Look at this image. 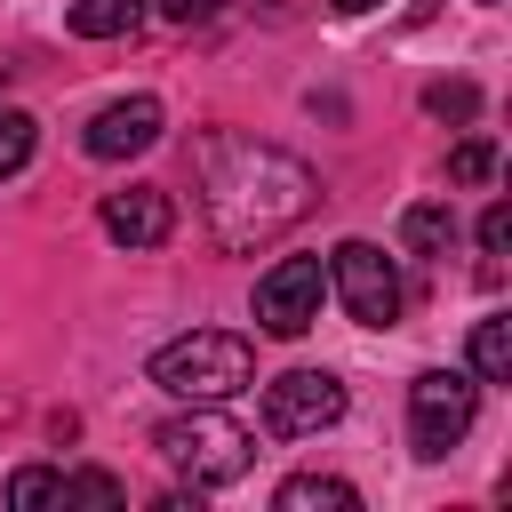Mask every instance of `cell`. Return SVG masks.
Returning a JSON list of instances; mask_svg holds the SVG:
<instances>
[{
  "label": "cell",
  "instance_id": "21",
  "mask_svg": "<svg viewBox=\"0 0 512 512\" xmlns=\"http://www.w3.org/2000/svg\"><path fill=\"white\" fill-rule=\"evenodd\" d=\"M368 8H376V0H336V16H368Z\"/></svg>",
  "mask_w": 512,
  "mask_h": 512
},
{
  "label": "cell",
  "instance_id": "14",
  "mask_svg": "<svg viewBox=\"0 0 512 512\" xmlns=\"http://www.w3.org/2000/svg\"><path fill=\"white\" fill-rule=\"evenodd\" d=\"M32 144H40V120L32 112H0V184L32 160Z\"/></svg>",
  "mask_w": 512,
  "mask_h": 512
},
{
  "label": "cell",
  "instance_id": "1",
  "mask_svg": "<svg viewBox=\"0 0 512 512\" xmlns=\"http://www.w3.org/2000/svg\"><path fill=\"white\" fill-rule=\"evenodd\" d=\"M200 208L224 248H264L312 208V168L256 136H200Z\"/></svg>",
  "mask_w": 512,
  "mask_h": 512
},
{
  "label": "cell",
  "instance_id": "19",
  "mask_svg": "<svg viewBox=\"0 0 512 512\" xmlns=\"http://www.w3.org/2000/svg\"><path fill=\"white\" fill-rule=\"evenodd\" d=\"M480 248H488V256L512 248V208H504V200H488V216H480Z\"/></svg>",
  "mask_w": 512,
  "mask_h": 512
},
{
  "label": "cell",
  "instance_id": "12",
  "mask_svg": "<svg viewBox=\"0 0 512 512\" xmlns=\"http://www.w3.org/2000/svg\"><path fill=\"white\" fill-rule=\"evenodd\" d=\"M472 376L480 384H512V320L504 312L472 320Z\"/></svg>",
  "mask_w": 512,
  "mask_h": 512
},
{
  "label": "cell",
  "instance_id": "3",
  "mask_svg": "<svg viewBox=\"0 0 512 512\" xmlns=\"http://www.w3.org/2000/svg\"><path fill=\"white\" fill-rule=\"evenodd\" d=\"M152 448H160L192 488H224V480H240V472L256 464V440H248L232 416H216V400H192V416H168V424L152 432Z\"/></svg>",
  "mask_w": 512,
  "mask_h": 512
},
{
  "label": "cell",
  "instance_id": "9",
  "mask_svg": "<svg viewBox=\"0 0 512 512\" xmlns=\"http://www.w3.org/2000/svg\"><path fill=\"white\" fill-rule=\"evenodd\" d=\"M168 232H176V208H168L160 184H128V192L104 200V240H120V248H160Z\"/></svg>",
  "mask_w": 512,
  "mask_h": 512
},
{
  "label": "cell",
  "instance_id": "11",
  "mask_svg": "<svg viewBox=\"0 0 512 512\" xmlns=\"http://www.w3.org/2000/svg\"><path fill=\"white\" fill-rule=\"evenodd\" d=\"M448 240H456V208L448 200H416L400 216V248L408 256H448Z\"/></svg>",
  "mask_w": 512,
  "mask_h": 512
},
{
  "label": "cell",
  "instance_id": "16",
  "mask_svg": "<svg viewBox=\"0 0 512 512\" xmlns=\"http://www.w3.org/2000/svg\"><path fill=\"white\" fill-rule=\"evenodd\" d=\"M424 112H440V120H472V112H480V88H472V80H432V88H424Z\"/></svg>",
  "mask_w": 512,
  "mask_h": 512
},
{
  "label": "cell",
  "instance_id": "15",
  "mask_svg": "<svg viewBox=\"0 0 512 512\" xmlns=\"http://www.w3.org/2000/svg\"><path fill=\"white\" fill-rule=\"evenodd\" d=\"M488 176H496V144L488 136H464L448 152V184H488Z\"/></svg>",
  "mask_w": 512,
  "mask_h": 512
},
{
  "label": "cell",
  "instance_id": "10",
  "mask_svg": "<svg viewBox=\"0 0 512 512\" xmlns=\"http://www.w3.org/2000/svg\"><path fill=\"white\" fill-rule=\"evenodd\" d=\"M280 512H352L360 504V488L352 480H336V472H296V480H280V496H272Z\"/></svg>",
  "mask_w": 512,
  "mask_h": 512
},
{
  "label": "cell",
  "instance_id": "6",
  "mask_svg": "<svg viewBox=\"0 0 512 512\" xmlns=\"http://www.w3.org/2000/svg\"><path fill=\"white\" fill-rule=\"evenodd\" d=\"M320 296H328L320 256H280V264L256 280V328H264V336H304V328L320 320Z\"/></svg>",
  "mask_w": 512,
  "mask_h": 512
},
{
  "label": "cell",
  "instance_id": "2",
  "mask_svg": "<svg viewBox=\"0 0 512 512\" xmlns=\"http://www.w3.org/2000/svg\"><path fill=\"white\" fill-rule=\"evenodd\" d=\"M144 376H152L168 400H232V392H248L256 352H248V336H232V328H192V336H168Z\"/></svg>",
  "mask_w": 512,
  "mask_h": 512
},
{
  "label": "cell",
  "instance_id": "17",
  "mask_svg": "<svg viewBox=\"0 0 512 512\" xmlns=\"http://www.w3.org/2000/svg\"><path fill=\"white\" fill-rule=\"evenodd\" d=\"M8 504H64V472H48V464H24V472L8 480Z\"/></svg>",
  "mask_w": 512,
  "mask_h": 512
},
{
  "label": "cell",
  "instance_id": "5",
  "mask_svg": "<svg viewBox=\"0 0 512 512\" xmlns=\"http://www.w3.org/2000/svg\"><path fill=\"white\" fill-rule=\"evenodd\" d=\"M328 280H336V296H344V312L360 328H392L400 320V272H392V256L376 240H344L328 256Z\"/></svg>",
  "mask_w": 512,
  "mask_h": 512
},
{
  "label": "cell",
  "instance_id": "8",
  "mask_svg": "<svg viewBox=\"0 0 512 512\" xmlns=\"http://www.w3.org/2000/svg\"><path fill=\"white\" fill-rule=\"evenodd\" d=\"M160 128H168L160 96H120V104H104V112L80 128V144H88V160H128V152H152Z\"/></svg>",
  "mask_w": 512,
  "mask_h": 512
},
{
  "label": "cell",
  "instance_id": "7",
  "mask_svg": "<svg viewBox=\"0 0 512 512\" xmlns=\"http://www.w3.org/2000/svg\"><path fill=\"white\" fill-rule=\"evenodd\" d=\"M336 416H344V384H336L328 368H288V376H272V384H264V424H272L280 440L328 432Z\"/></svg>",
  "mask_w": 512,
  "mask_h": 512
},
{
  "label": "cell",
  "instance_id": "20",
  "mask_svg": "<svg viewBox=\"0 0 512 512\" xmlns=\"http://www.w3.org/2000/svg\"><path fill=\"white\" fill-rule=\"evenodd\" d=\"M224 0H160V16H176V24H208Z\"/></svg>",
  "mask_w": 512,
  "mask_h": 512
},
{
  "label": "cell",
  "instance_id": "18",
  "mask_svg": "<svg viewBox=\"0 0 512 512\" xmlns=\"http://www.w3.org/2000/svg\"><path fill=\"white\" fill-rule=\"evenodd\" d=\"M128 488L112 472H64V504H120Z\"/></svg>",
  "mask_w": 512,
  "mask_h": 512
},
{
  "label": "cell",
  "instance_id": "4",
  "mask_svg": "<svg viewBox=\"0 0 512 512\" xmlns=\"http://www.w3.org/2000/svg\"><path fill=\"white\" fill-rule=\"evenodd\" d=\"M472 408H480V384L456 376V368H432L408 384V440L416 456H448L464 432H472Z\"/></svg>",
  "mask_w": 512,
  "mask_h": 512
},
{
  "label": "cell",
  "instance_id": "13",
  "mask_svg": "<svg viewBox=\"0 0 512 512\" xmlns=\"http://www.w3.org/2000/svg\"><path fill=\"white\" fill-rule=\"evenodd\" d=\"M144 24V0H72V32L80 40H120Z\"/></svg>",
  "mask_w": 512,
  "mask_h": 512
}]
</instances>
